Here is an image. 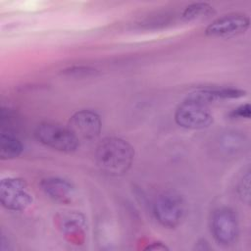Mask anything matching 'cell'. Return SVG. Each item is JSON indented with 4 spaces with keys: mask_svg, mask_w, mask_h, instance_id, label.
Returning <instances> with one entry per match:
<instances>
[{
    "mask_svg": "<svg viewBox=\"0 0 251 251\" xmlns=\"http://www.w3.org/2000/svg\"><path fill=\"white\" fill-rule=\"evenodd\" d=\"M133 158V147L121 137H105L99 142L95 150L97 167L109 176H118L127 173Z\"/></svg>",
    "mask_w": 251,
    "mask_h": 251,
    "instance_id": "1",
    "label": "cell"
},
{
    "mask_svg": "<svg viewBox=\"0 0 251 251\" xmlns=\"http://www.w3.org/2000/svg\"><path fill=\"white\" fill-rule=\"evenodd\" d=\"M34 135L44 146L60 152H74L79 145V141L71 132L68 126H63L55 122H41L37 125Z\"/></svg>",
    "mask_w": 251,
    "mask_h": 251,
    "instance_id": "2",
    "label": "cell"
},
{
    "mask_svg": "<svg viewBox=\"0 0 251 251\" xmlns=\"http://www.w3.org/2000/svg\"><path fill=\"white\" fill-rule=\"evenodd\" d=\"M185 212V202L176 191L167 190L160 193L153 203V213L160 225L174 228L177 226Z\"/></svg>",
    "mask_w": 251,
    "mask_h": 251,
    "instance_id": "3",
    "label": "cell"
},
{
    "mask_svg": "<svg viewBox=\"0 0 251 251\" xmlns=\"http://www.w3.org/2000/svg\"><path fill=\"white\" fill-rule=\"evenodd\" d=\"M0 202L4 208L11 211H24L32 204L30 194L25 179L7 176L0 182Z\"/></svg>",
    "mask_w": 251,
    "mask_h": 251,
    "instance_id": "4",
    "label": "cell"
},
{
    "mask_svg": "<svg viewBox=\"0 0 251 251\" xmlns=\"http://www.w3.org/2000/svg\"><path fill=\"white\" fill-rule=\"evenodd\" d=\"M175 121L184 128L202 129L209 127L214 118L209 106L185 98L175 112Z\"/></svg>",
    "mask_w": 251,
    "mask_h": 251,
    "instance_id": "5",
    "label": "cell"
},
{
    "mask_svg": "<svg viewBox=\"0 0 251 251\" xmlns=\"http://www.w3.org/2000/svg\"><path fill=\"white\" fill-rule=\"evenodd\" d=\"M210 226L214 239L223 246L231 245L238 236L236 214L227 207H221L213 212Z\"/></svg>",
    "mask_w": 251,
    "mask_h": 251,
    "instance_id": "6",
    "label": "cell"
},
{
    "mask_svg": "<svg viewBox=\"0 0 251 251\" xmlns=\"http://www.w3.org/2000/svg\"><path fill=\"white\" fill-rule=\"evenodd\" d=\"M67 126L79 142L91 141L100 135L102 122L95 111L83 109L72 115Z\"/></svg>",
    "mask_w": 251,
    "mask_h": 251,
    "instance_id": "7",
    "label": "cell"
},
{
    "mask_svg": "<svg viewBox=\"0 0 251 251\" xmlns=\"http://www.w3.org/2000/svg\"><path fill=\"white\" fill-rule=\"evenodd\" d=\"M250 26L248 16L234 13L224 15L207 25L205 34L211 37H232L244 33Z\"/></svg>",
    "mask_w": 251,
    "mask_h": 251,
    "instance_id": "8",
    "label": "cell"
},
{
    "mask_svg": "<svg viewBox=\"0 0 251 251\" xmlns=\"http://www.w3.org/2000/svg\"><path fill=\"white\" fill-rule=\"evenodd\" d=\"M42 191L50 199L60 202L69 203L75 195V187L68 179L60 176H48L40 181Z\"/></svg>",
    "mask_w": 251,
    "mask_h": 251,
    "instance_id": "9",
    "label": "cell"
},
{
    "mask_svg": "<svg viewBox=\"0 0 251 251\" xmlns=\"http://www.w3.org/2000/svg\"><path fill=\"white\" fill-rule=\"evenodd\" d=\"M23 152L21 140L10 130H2L0 135V158L10 160L19 157Z\"/></svg>",
    "mask_w": 251,
    "mask_h": 251,
    "instance_id": "10",
    "label": "cell"
},
{
    "mask_svg": "<svg viewBox=\"0 0 251 251\" xmlns=\"http://www.w3.org/2000/svg\"><path fill=\"white\" fill-rule=\"evenodd\" d=\"M247 142L246 136L236 130H228L223 133L219 138L220 149L228 155H234L240 152Z\"/></svg>",
    "mask_w": 251,
    "mask_h": 251,
    "instance_id": "11",
    "label": "cell"
},
{
    "mask_svg": "<svg viewBox=\"0 0 251 251\" xmlns=\"http://www.w3.org/2000/svg\"><path fill=\"white\" fill-rule=\"evenodd\" d=\"M215 13L213 6L206 2H195L185 7L181 14V18L184 21L191 22L209 18Z\"/></svg>",
    "mask_w": 251,
    "mask_h": 251,
    "instance_id": "12",
    "label": "cell"
},
{
    "mask_svg": "<svg viewBox=\"0 0 251 251\" xmlns=\"http://www.w3.org/2000/svg\"><path fill=\"white\" fill-rule=\"evenodd\" d=\"M84 217L80 213L69 212L62 214L60 218V225L64 232L74 233L78 231L84 226Z\"/></svg>",
    "mask_w": 251,
    "mask_h": 251,
    "instance_id": "13",
    "label": "cell"
},
{
    "mask_svg": "<svg viewBox=\"0 0 251 251\" xmlns=\"http://www.w3.org/2000/svg\"><path fill=\"white\" fill-rule=\"evenodd\" d=\"M98 74V71L89 66H73L69 67L65 70H62V75L68 76V77H75V78H84L96 75Z\"/></svg>",
    "mask_w": 251,
    "mask_h": 251,
    "instance_id": "14",
    "label": "cell"
},
{
    "mask_svg": "<svg viewBox=\"0 0 251 251\" xmlns=\"http://www.w3.org/2000/svg\"><path fill=\"white\" fill-rule=\"evenodd\" d=\"M213 94L216 100H224V99H237L245 96L246 91L234 88V87H221V88H213Z\"/></svg>",
    "mask_w": 251,
    "mask_h": 251,
    "instance_id": "15",
    "label": "cell"
},
{
    "mask_svg": "<svg viewBox=\"0 0 251 251\" xmlns=\"http://www.w3.org/2000/svg\"><path fill=\"white\" fill-rule=\"evenodd\" d=\"M238 194L242 201L249 203L250 201V173L247 172L238 183Z\"/></svg>",
    "mask_w": 251,
    "mask_h": 251,
    "instance_id": "16",
    "label": "cell"
},
{
    "mask_svg": "<svg viewBox=\"0 0 251 251\" xmlns=\"http://www.w3.org/2000/svg\"><path fill=\"white\" fill-rule=\"evenodd\" d=\"M229 117L232 119H249L251 117V107L249 103L242 104L229 113Z\"/></svg>",
    "mask_w": 251,
    "mask_h": 251,
    "instance_id": "17",
    "label": "cell"
},
{
    "mask_svg": "<svg viewBox=\"0 0 251 251\" xmlns=\"http://www.w3.org/2000/svg\"><path fill=\"white\" fill-rule=\"evenodd\" d=\"M145 249H149V250H167L168 247L163 244L162 242H153L150 245H148Z\"/></svg>",
    "mask_w": 251,
    "mask_h": 251,
    "instance_id": "18",
    "label": "cell"
}]
</instances>
